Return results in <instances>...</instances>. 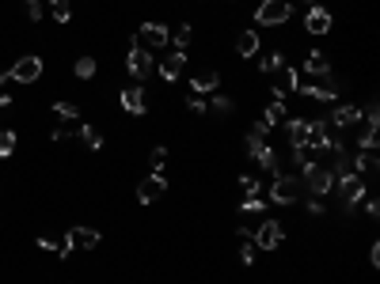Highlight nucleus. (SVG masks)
<instances>
[{
	"label": "nucleus",
	"instance_id": "f257e3e1",
	"mask_svg": "<svg viewBox=\"0 0 380 284\" xmlns=\"http://www.w3.org/2000/svg\"><path fill=\"white\" fill-rule=\"evenodd\" d=\"M126 68H130V76H133L137 83H145V80H149V73H152V53L137 42V34H130V53H126Z\"/></svg>",
	"mask_w": 380,
	"mask_h": 284
},
{
	"label": "nucleus",
	"instance_id": "f03ea898",
	"mask_svg": "<svg viewBox=\"0 0 380 284\" xmlns=\"http://www.w3.org/2000/svg\"><path fill=\"white\" fill-rule=\"evenodd\" d=\"M305 186L312 197H327L331 190H335V170L327 167V163H308L305 167Z\"/></svg>",
	"mask_w": 380,
	"mask_h": 284
},
{
	"label": "nucleus",
	"instance_id": "7ed1b4c3",
	"mask_svg": "<svg viewBox=\"0 0 380 284\" xmlns=\"http://www.w3.org/2000/svg\"><path fill=\"white\" fill-rule=\"evenodd\" d=\"M293 16V0H263L255 8V23L263 27H281V23H289Z\"/></svg>",
	"mask_w": 380,
	"mask_h": 284
},
{
	"label": "nucleus",
	"instance_id": "20e7f679",
	"mask_svg": "<svg viewBox=\"0 0 380 284\" xmlns=\"http://www.w3.org/2000/svg\"><path fill=\"white\" fill-rule=\"evenodd\" d=\"M38 76H42V57L38 53H23L16 65L8 68L12 83H38Z\"/></svg>",
	"mask_w": 380,
	"mask_h": 284
},
{
	"label": "nucleus",
	"instance_id": "39448f33",
	"mask_svg": "<svg viewBox=\"0 0 380 284\" xmlns=\"http://www.w3.org/2000/svg\"><path fill=\"white\" fill-rule=\"evenodd\" d=\"M300 197V179L297 175H278V179L270 182V201L274 205H297Z\"/></svg>",
	"mask_w": 380,
	"mask_h": 284
},
{
	"label": "nucleus",
	"instance_id": "423d86ee",
	"mask_svg": "<svg viewBox=\"0 0 380 284\" xmlns=\"http://www.w3.org/2000/svg\"><path fill=\"white\" fill-rule=\"evenodd\" d=\"M335 190H339L346 212H354L357 201H365V182H361V175H342V179H335Z\"/></svg>",
	"mask_w": 380,
	"mask_h": 284
},
{
	"label": "nucleus",
	"instance_id": "0eeeda50",
	"mask_svg": "<svg viewBox=\"0 0 380 284\" xmlns=\"http://www.w3.org/2000/svg\"><path fill=\"white\" fill-rule=\"evenodd\" d=\"M297 91H300V95H308V99H320V103H335V99L342 95V83L327 73L320 83H297Z\"/></svg>",
	"mask_w": 380,
	"mask_h": 284
},
{
	"label": "nucleus",
	"instance_id": "6e6552de",
	"mask_svg": "<svg viewBox=\"0 0 380 284\" xmlns=\"http://www.w3.org/2000/svg\"><path fill=\"white\" fill-rule=\"evenodd\" d=\"M164 194H167V179H164V170H152V175H145V179L137 182V201H141V205L160 201Z\"/></svg>",
	"mask_w": 380,
	"mask_h": 284
},
{
	"label": "nucleus",
	"instance_id": "1a4fd4ad",
	"mask_svg": "<svg viewBox=\"0 0 380 284\" xmlns=\"http://www.w3.org/2000/svg\"><path fill=\"white\" fill-rule=\"evenodd\" d=\"M251 243L259 246V250H278L281 246V239H285V227L278 224V220H263V224H259V231H251Z\"/></svg>",
	"mask_w": 380,
	"mask_h": 284
},
{
	"label": "nucleus",
	"instance_id": "9d476101",
	"mask_svg": "<svg viewBox=\"0 0 380 284\" xmlns=\"http://www.w3.org/2000/svg\"><path fill=\"white\" fill-rule=\"evenodd\" d=\"M65 246H69V250H95V246H99V231H95V227L76 224V227H69V231H65Z\"/></svg>",
	"mask_w": 380,
	"mask_h": 284
},
{
	"label": "nucleus",
	"instance_id": "9b49d317",
	"mask_svg": "<svg viewBox=\"0 0 380 284\" xmlns=\"http://www.w3.org/2000/svg\"><path fill=\"white\" fill-rule=\"evenodd\" d=\"M350 163H354V175H365V179H372V175L380 170L377 148H357V152L350 155Z\"/></svg>",
	"mask_w": 380,
	"mask_h": 284
},
{
	"label": "nucleus",
	"instance_id": "f8f14e48",
	"mask_svg": "<svg viewBox=\"0 0 380 284\" xmlns=\"http://www.w3.org/2000/svg\"><path fill=\"white\" fill-rule=\"evenodd\" d=\"M137 42H149L152 49H164L167 42H171V31H167L164 23H141V31H137Z\"/></svg>",
	"mask_w": 380,
	"mask_h": 284
},
{
	"label": "nucleus",
	"instance_id": "ddd939ff",
	"mask_svg": "<svg viewBox=\"0 0 380 284\" xmlns=\"http://www.w3.org/2000/svg\"><path fill=\"white\" fill-rule=\"evenodd\" d=\"M118 103H122V110L126 114H145V88H141V83H130V88L122 91V95H118Z\"/></svg>",
	"mask_w": 380,
	"mask_h": 284
},
{
	"label": "nucleus",
	"instance_id": "4468645a",
	"mask_svg": "<svg viewBox=\"0 0 380 284\" xmlns=\"http://www.w3.org/2000/svg\"><path fill=\"white\" fill-rule=\"evenodd\" d=\"M182 65H187V53H182V49H175V53H167L164 61H160V76H164V83H175V80H179Z\"/></svg>",
	"mask_w": 380,
	"mask_h": 284
},
{
	"label": "nucleus",
	"instance_id": "2eb2a0df",
	"mask_svg": "<svg viewBox=\"0 0 380 284\" xmlns=\"http://www.w3.org/2000/svg\"><path fill=\"white\" fill-rule=\"evenodd\" d=\"M357 122H361V110H357L354 103L335 106V114H331V125H335V129H350V125H357Z\"/></svg>",
	"mask_w": 380,
	"mask_h": 284
},
{
	"label": "nucleus",
	"instance_id": "dca6fc26",
	"mask_svg": "<svg viewBox=\"0 0 380 284\" xmlns=\"http://www.w3.org/2000/svg\"><path fill=\"white\" fill-rule=\"evenodd\" d=\"M251 159H255V163H259V167H263V170H270L274 179H278V175H281V163H278V152H274V148H270V144H259V148H251Z\"/></svg>",
	"mask_w": 380,
	"mask_h": 284
},
{
	"label": "nucleus",
	"instance_id": "f3484780",
	"mask_svg": "<svg viewBox=\"0 0 380 284\" xmlns=\"http://www.w3.org/2000/svg\"><path fill=\"white\" fill-rule=\"evenodd\" d=\"M305 27H308V34H327L331 31V12L320 8V4H312V8H308Z\"/></svg>",
	"mask_w": 380,
	"mask_h": 284
},
{
	"label": "nucleus",
	"instance_id": "a211bd4d",
	"mask_svg": "<svg viewBox=\"0 0 380 284\" xmlns=\"http://www.w3.org/2000/svg\"><path fill=\"white\" fill-rule=\"evenodd\" d=\"M217 83H221V73H217V68H206V73H198L190 80V91H194V95H213Z\"/></svg>",
	"mask_w": 380,
	"mask_h": 284
},
{
	"label": "nucleus",
	"instance_id": "6ab92c4d",
	"mask_svg": "<svg viewBox=\"0 0 380 284\" xmlns=\"http://www.w3.org/2000/svg\"><path fill=\"white\" fill-rule=\"evenodd\" d=\"M305 73H308V76H327V73H331V57L323 53V49H308Z\"/></svg>",
	"mask_w": 380,
	"mask_h": 284
},
{
	"label": "nucleus",
	"instance_id": "aec40b11",
	"mask_svg": "<svg viewBox=\"0 0 380 284\" xmlns=\"http://www.w3.org/2000/svg\"><path fill=\"white\" fill-rule=\"evenodd\" d=\"M297 83H300L297 68L281 65V68H278V83H274V99H281V95H285V91H297Z\"/></svg>",
	"mask_w": 380,
	"mask_h": 284
},
{
	"label": "nucleus",
	"instance_id": "412c9836",
	"mask_svg": "<svg viewBox=\"0 0 380 284\" xmlns=\"http://www.w3.org/2000/svg\"><path fill=\"white\" fill-rule=\"evenodd\" d=\"M259 53V31H240L236 34V57H255Z\"/></svg>",
	"mask_w": 380,
	"mask_h": 284
},
{
	"label": "nucleus",
	"instance_id": "4be33fe9",
	"mask_svg": "<svg viewBox=\"0 0 380 284\" xmlns=\"http://www.w3.org/2000/svg\"><path fill=\"white\" fill-rule=\"evenodd\" d=\"M76 140H80L88 152H99V148H103V133L91 129V125H80V129H76Z\"/></svg>",
	"mask_w": 380,
	"mask_h": 284
},
{
	"label": "nucleus",
	"instance_id": "5701e85b",
	"mask_svg": "<svg viewBox=\"0 0 380 284\" xmlns=\"http://www.w3.org/2000/svg\"><path fill=\"white\" fill-rule=\"evenodd\" d=\"M281 65H285V57H281L278 49H270V53H263V57H259V73H263V76L278 73Z\"/></svg>",
	"mask_w": 380,
	"mask_h": 284
},
{
	"label": "nucleus",
	"instance_id": "b1692460",
	"mask_svg": "<svg viewBox=\"0 0 380 284\" xmlns=\"http://www.w3.org/2000/svg\"><path fill=\"white\" fill-rule=\"evenodd\" d=\"M285 133H289V144H305L308 122H300V118H289V122H285Z\"/></svg>",
	"mask_w": 380,
	"mask_h": 284
},
{
	"label": "nucleus",
	"instance_id": "393cba45",
	"mask_svg": "<svg viewBox=\"0 0 380 284\" xmlns=\"http://www.w3.org/2000/svg\"><path fill=\"white\" fill-rule=\"evenodd\" d=\"M54 118H58V122H76V118H80V106L76 103H54Z\"/></svg>",
	"mask_w": 380,
	"mask_h": 284
},
{
	"label": "nucleus",
	"instance_id": "a878e982",
	"mask_svg": "<svg viewBox=\"0 0 380 284\" xmlns=\"http://www.w3.org/2000/svg\"><path fill=\"white\" fill-rule=\"evenodd\" d=\"M73 73H76V80H91V76H95V57H88V53H84L80 61L73 65Z\"/></svg>",
	"mask_w": 380,
	"mask_h": 284
},
{
	"label": "nucleus",
	"instance_id": "bb28decb",
	"mask_svg": "<svg viewBox=\"0 0 380 284\" xmlns=\"http://www.w3.org/2000/svg\"><path fill=\"white\" fill-rule=\"evenodd\" d=\"M281 118H285V103H281V99H274V103H270V106H266V114H263V122H266V125H270V129H274V125H278V122H281Z\"/></svg>",
	"mask_w": 380,
	"mask_h": 284
},
{
	"label": "nucleus",
	"instance_id": "cd10ccee",
	"mask_svg": "<svg viewBox=\"0 0 380 284\" xmlns=\"http://www.w3.org/2000/svg\"><path fill=\"white\" fill-rule=\"evenodd\" d=\"M50 12H54V19H58V23H69L73 4H69V0H50Z\"/></svg>",
	"mask_w": 380,
	"mask_h": 284
},
{
	"label": "nucleus",
	"instance_id": "c85d7f7f",
	"mask_svg": "<svg viewBox=\"0 0 380 284\" xmlns=\"http://www.w3.org/2000/svg\"><path fill=\"white\" fill-rule=\"evenodd\" d=\"M16 152V133L12 129H0V159H8Z\"/></svg>",
	"mask_w": 380,
	"mask_h": 284
},
{
	"label": "nucleus",
	"instance_id": "c756f323",
	"mask_svg": "<svg viewBox=\"0 0 380 284\" xmlns=\"http://www.w3.org/2000/svg\"><path fill=\"white\" fill-rule=\"evenodd\" d=\"M190 38H194V27H190V23H175V46L187 49Z\"/></svg>",
	"mask_w": 380,
	"mask_h": 284
},
{
	"label": "nucleus",
	"instance_id": "7c9ffc66",
	"mask_svg": "<svg viewBox=\"0 0 380 284\" xmlns=\"http://www.w3.org/2000/svg\"><path fill=\"white\" fill-rule=\"evenodd\" d=\"M232 106H236V103H232L228 95H217V91H213V106H209L213 114H221V118H224V114H232Z\"/></svg>",
	"mask_w": 380,
	"mask_h": 284
},
{
	"label": "nucleus",
	"instance_id": "2f4dec72",
	"mask_svg": "<svg viewBox=\"0 0 380 284\" xmlns=\"http://www.w3.org/2000/svg\"><path fill=\"white\" fill-rule=\"evenodd\" d=\"M76 129H80V125H73V122H58L50 137H54V140H65V137H76Z\"/></svg>",
	"mask_w": 380,
	"mask_h": 284
},
{
	"label": "nucleus",
	"instance_id": "473e14b6",
	"mask_svg": "<svg viewBox=\"0 0 380 284\" xmlns=\"http://www.w3.org/2000/svg\"><path fill=\"white\" fill-rule=\"evenodd\" d=\"M266 209V201L259 194H251V197H244V205H240V212H263Z\"/></svg>",
	"mask_w": 380,
	"mask_h": 284
},
{
	"label": "nucleus",
	"instance_id": "72a5a7b5",
	"mask_svg": "<svg viewBox=\"0 0 380 284\" xmlns=\"http://www.w3.org/2000/svg\"><path fill=\"white\" fill-rule=\"evenodd\" d=\"M23 12H27L31 23H38V19H42V0H23Z\"/></svg>",
	"mask_w": 380,
	"mask_h": 284
},
{
	"label": "nucleus",
	"instance_id": "f704fd0d",
	"mask_svg": "<svg viewBox=\"0 0 380 284\" xmlns=\"http://www.w3.org/2000/svg\"><path fill=\"white\" fill-rule=\"evenodd\" d=\"M149 159H152V170H164V163H167V148H164V144H156Z\"/></svg>",
	"mask_w": 380,
	"mask_h": 284
},
{
	"label": "nucleus",
	"instance_id": "c9c22d12",
	"mask_svg": "<svg viewBox=\"0 0 380 284\" xmlns=\"http://www.w3.org/2000/svg\"><path fill=\"white\" fill-rule=\"evenodd\" d=\"M187 106H190L194 114H209V106H206V99H202V95H190V99H187Z\"/></svg>",
	"mask_w": 380,
	"mask_h": 284
},
{
	"label": "nucleus",
	"instance_id": "e433bc0d",
	"mask_svg": "<svg viewBox=\"0 0 380 284\" xmlns=\"http://www.w3.org/2000/svg\"><path fill=\"white\" fill-rule=\"evenodd\" d=\"M365 212H369L372 220L380 216V201H377V197H365Z\"/></svg>",
	"mask_w": 380,
	"mask_h": 284
},
{
	"label": "nucleus",
	"instance_id": "4c0bfd02",
	"mask_svg": "<svg viewBox=\"0 0 380 284\" xmlns=\"http://www.w3.org/2000/svg\"><path fill=\"white\" fill-rule=\"evenodd\" d=\"M240 186L248 190V197H251V194H259V182L251 179V175H244V179H240Z\"/></svg>",
	"mask_w": 380,
	"mask_h": 284
},
{
	"label": "nucleus",
	"instance_id": "58836bf2",
	"mask_svg": "<svg viewBox=\"0 0 380 284\" xmlns=\"http://www.w3.org/2000/svg\"><path fill=\"white\" fill-rule=\"evenodd\" d=\"M308 212H312V216H320V212H323V197H308Z\"/></svg>",
	"mask_w": 380,
	"mask_h": 284
},
{
	"label": "nucleus",
	"instance_id": "ea45409f",
	"mask_svg": "<svg viewBox=\"0 0 380 284\" xmlns=\"http://www.w3.org/2000/svg\"><path fill=\"white\" fill-rule=\"evenodd\" d=\"M8 106H12V99H8V95H0V118H4V110H8Z\"/></svg>",
	"mask_w": 380,
	"mask_h": 284
},
{
	"label": "nucleus",
	"instance_id": "a19ab883",
	"mask_svg": "<svg viewBox=\"0 0 380 284\" xmlns=\"http://www.w3.org/2000/svg\"><path fill=\"white\" fill-rule=\"evenodd\" d=\"M305 4H320V0H305Z\"/></svg>",
	"mask_w": 380,
	"mask_h": 284
}]
</instances>
